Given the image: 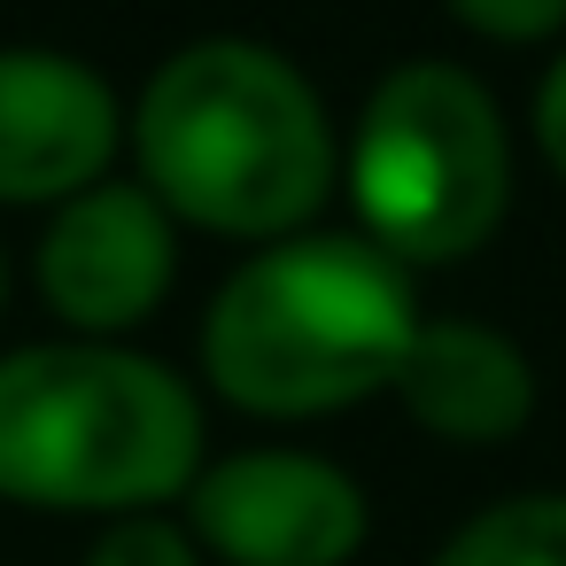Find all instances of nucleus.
<instances>
[{
    "label": "nucleus",
    "mask_w": 566,
    "mask_h": 566,
    "mask_svg": "<svg viewBox=\"0 0 566 566\" xmlns=\"http://www.w3.org/2000/svg\"><path fill=\"white\" fill-rule=\"evenodd\" d=\"M140 187L233 241H287L334 195V133L311 78L256 40L179 48L133 109Z\"/></svg>",
    "instance_id": "obj_1"
},
{
    "label": "nucleus",
    "mask_w": 566,
    "mask_h": 566,
    "mask_svg": "<svg viewBox=\"0 0 566 566\" xmlns=\"http://www.w3.org/2000/svg\"><path fill=\"white\" fill-rule=\"evenodd\" d=\"M419 334L411 272L365 233L264 241L202 318V373L256 419H318L396 388Z\"/></svg>",
    "instance_id": "obj_2"
},
{
    "label": "nucleus",
    "mask_w": 566,
    "mask_h": 566,
    "mask_svg": "<svg viewBox=\"0 0 566 566\" xmlns=\"http://www.w3.org/2000/svg\"><path fill=\"white\" fill-rule=\"evenodd\" d=\"M202 473L195 388L117 342L0 357V496L40 512H156Z\"/></svg>",
    "instance_id": "obj_3"
},
{
    "label": "nucleus",
    "mask_w": 566,
    "mask_h": 566,
    "mask_svg": "<svg viewBox=\"0 0 566 566\" xmlns=\"http://www.w3.org/2000/svg\"><path fill=\"white\" fill-rule=\"evenodd\" d=\"M349 202L380 256L458 264L512 210V133L458 63H403L373 86L349 140Z\"/></svg>",
    "instance_id": "obj_4"
},
{
    "label": "nucleus",
    "mask_w": 566,
    "mask_h": 566,
    "mask_svg": "<svg viewBox=\"0 0 566 566\" xmlns=\"http://www.w3.org/2000/svg\"><path fill=\"white\" fill-rule=\"evenodd\" d=\"M365 520V489L311 450H233L187 489V535L226 566H349Z\"/></svg>",
    "instance_id": "obj_5"
},
{
    "label": "nucleus",
    "mask_w": 566,
    "mask_h": 566,
    "mask_svg": "<svg viewBox=\"0 0 566 566\" xmlns=\"http://www.w3.org/2000/svg\"><path fill=\"white\" fill-rule=\"evenodd\" d=\"M179 218L133 187V179H102L86 195H71L40 241V295L55 318H71L78 334H125L140 326L179 272Z\"/></svg>",
    "instance_id": "obj_6"
},
{
    "label": "nucleus",
    "mask_w": 566,
    "mask_h": 566,
    "mask_svg": "<svg viewBox=\"0 0 566 566\" xmlns=\"http://www.w3.org/2000/svg\"><path fill=\"white\" fill-rule=\"evenodd\" d=\"M125 109L102 71L55 48H0V202H71L102 187Z\"/></svg>",
    "instance_id": "obj_7"
},
{
    "label": "nucleus",
    "mask_w": 566,
    "mask_h": 566,
    "mask_svg": "<svg viewBox=\"0 0 566 566\" xmlns=\"http://www.w3.org/2000/svg\"><path fill=\"white\" fill-rule=\"evenodd\" d=\"M396 396L442 442H512L535 419V365L481 318H419Z\"/></svg>",
    "instance_id": "obj_8"
},
{
    "label": "nucleus",
    "mask_w": 566,
    "mask_h": 566,
    "mask_svg": "<svg viewBox=\"0 0 566 566\" xmlns=\"http://www.w3.org/2000/svg\"><path fill=\"white\" fill-rule=\"evenodd\" d=\"M434 566H566V496L535 489V496H504L489 512H473Z\"/></svg>",
    "instance_id": "obj_9"
},
{
    "label": "nucleus",
    "mask_w": 566,
    "mask_h": 566,
    "mask_svg": "<svg viewBox=\"0 0 566 566\" xmlns=\"http://www.w3.org/2000/svg\"><path fill=\"white\" fill-rule=\"evenodd\" d=\"M86 566H202V543L179 527V520H156V512H125L94 551Z\"/></svg>",
    "instance_id": "obj_10"
},
{
    "label": "nucleus",
    "mask_w": 566,
    "mask_h": 566,
    "mask_svg": "<svg viewBox=\"0 0 566 566\" xmlns=\"http://www.w3.org/2000/svg\"><path fill=\"white\" fill-rule=\"evenodd\" d=\"M442 9L465 32L504 40V48H535V40H558L566 32V0H442Z\"/></svg>",
    "instance_id": "obj_11"
},
{
    "label": "nucleus",
    "mask_w": 566,
    "mask_h": 566,
    "mask_svg": "<svg viewBox=\"0 0 566 566\" xmlns=\"http://www.w3.org/2000/svg\"><path fill=\"white\" fill-rule=\"evenodd\" d=\"M535 148H543V164L566 179V55L543 71V86H535Z\"/></svg>",
    "instance_id": "obj_12"
},
{
    "label": "nucleus",
    "mask_w": 566,
    "mask_h": 566,
    "mask_svg": "<svg viewBox=\"0 0 566 566\" xmlns=\"http://www.w3.org/2000/svg\"><path fill=\"white\" fill-rule=\"evenodd\" d=\"M0 287H9V264H0Z\"/></svg>",
    "instance_id": "obj_13"
}]
</instances>
